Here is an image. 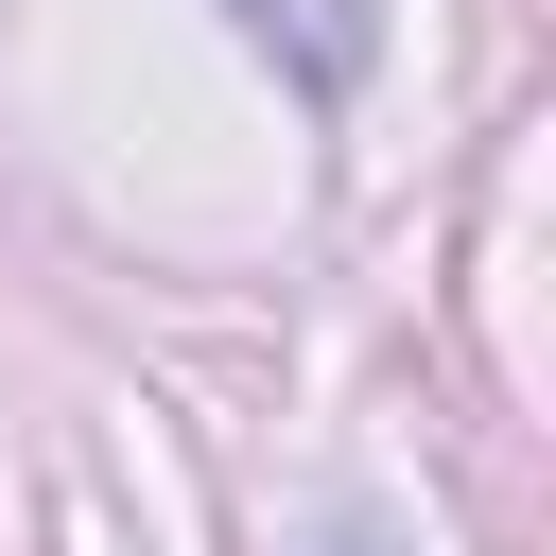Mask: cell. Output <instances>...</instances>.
Masks as SVG:
<instances>
[{
    "mask_svg": "<svg viewBox=\"0 0 556 556\" xmlns=\"http://www.w3.org/2000/svg\"><path fill=\"white\" fill-rule=\"evenodd\" d=\"M295 87H365V52H382V0H226Z\"/></svg>",
    "mask_w": 556,
    "mask_h": 556,
    "instance_id": "cell-1",
    "label": "cell"
}]
</instances>
